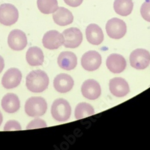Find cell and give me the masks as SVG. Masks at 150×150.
<instances>
[{"label": "cell", "mask_w": 150, "mask_h": 150, "mask_svg": "<svg viewBox=\"0 0 150 150\" xmlns=\"http://www.w3.org/2000/svg\"><path fill=\"white\" fill-rule=\"evenodd\" d=\"M22 73L16 68L8 69L3 75L1 83L6 89H13L17 87L22 80Z\"/></svg>", "instance_id": "cell-11"}, {"label": "cell", "mask_w": 150, "mask_h": 150, "mask_svg": "<svg viewBox=\"0 0 150 150\" xmlns=\"http://www.w3.org/2000/svg\"><path fill=\"white\" fill-rule=\"evenodd\" d=\"M64 41L63 35L56 30L47 31L45 34L42 39L43 46L50 50L59 48L62 45H63Z\"/></svg>", "instance_id": "cell-10"}, {"label": "cell", "mask_w": 150, "mask_h": 150, "mask_svg": "<svg viewBox=\"0 0 150 150\" xmlns=\"http://www.w3.org/2000/svg\"><path fill=\"white\" fill-rule=\"evenodd\" d=\"M109 90L112 94L118 97L126 96L130 92L127 82L122 78H115L110 79Z\"/></svg>", "instance_id": "cell-13"}, {"label": "cell", "mask_w": 150, "mask_h": 150, "mask_svg": "<svg viewBox=\"0 0 150 150\" xmlns=\"http://www.w3.org/2000/svg\"><path fill=\"white\" fill-rule=\"evenodd\" d=\"M83 0H64V1L68 6L72 7H77L82 4Z\"/></svg>", "instance_id": "cell-27"}, {"label": "cell", "mask_w": 150, "mask_h": 150, "mask_svg": "<svg viewBox=\"0 0 150 150\" xmlns=\"http://www.w3.org/2000/svg\"><path fill=\"white\" fill-rule=\"evenodd\" d=\"M64 37L63 45L67 48H76L82 43L83 35L81 30L77 28H70L62 33Z\"/></svg>", "instance_id": "cell-8"}, {"label": "cell", "mask_w": 150, "mask_h": 150, "mask_svg": "<svg viewBox=\"0 0 150 150\" xmlns=\"http://www.w3.org/2000/svg\"><path fill=\"white\" fill-rule=\"evenodd\" d=\"M114 8L118 15L127 16L132 13L133 3L132 0H115Z\"/></svg>", "instance_id": "cell-21"}, {"label": "cell", "mask_w": 150, "mask_h": 150, "mask_svg": "<svg viewBox=\"0 0 150 150\" xmlns=\"http://www.w3.org/2000/svg\"><path fill=\"white\" fill-rule=\"evenodd\" d=\"M49 83L47 74L41 70L31 71L26 78V85L33 93H42L46 90Z\"/></svg>", "instance_id": "cell-1"}, {"label": "cell", "mask_w": 150, "mask_h": 150, "mask_svg": "<svg viewBox=\"0 0 150 150\" xmlns=\"http://www.w3.org/2000/svg\"><path fill=\"white\" fill-rule=\"evenodd\" d=\"M130 62L136 69H145L150 63V53L144 49H136L130 55Z\"/></svg>", "instance_id": "cell-6"}, {"label": "cell", "mask_w": 150, "mask_h": 150, "mask_svg": "<svg viewBox=\"0 0 150 150\" xmlns=\"http://www.w3.org/2000/svg\"><path fill=\"white\" fill-rule=\"evenodd\" d=\"M22 129L19 122L15 120L8 121L5 124L4 130L11 131V130H21Z\"/></svg>", "instance_id": "cell-26"}, {"label": "cell", "mask_w": 150, "mask_h": 150, "mask_svg": "<svg viewBox=\"0 0 150 150\" xmlns=\"http://www.w3.org/2000/svg\"><path fill=\"white\" fill-rule=\"evenodd\" d=\"M106 66L111 72L120 73L126 68L127 62L122 55L117 54H112L107 58Z\"/></svg>", "instance_id": "cell-15"}, {"label": "cell", "mask_w": 150, "mask_h": 150, "mask_svg": "<svg viewBox=\"0 0 150 150\" xmlns=\"http://www.w3.org/2000/svg\"><path fill=\"white\" fill-rule=\"evenodd\" d=\"M94 114V109L93 107L89 103L85 102L79 103L74 110L75 118L77 120L88 117L93 115Z\"/></svg>", "instance_id": "cell-23"}, {"label": "cell", "mask_w": 150, "mask_h": 150, "mask_svg": "<svg viewBox=\"0 0 150 150\" xmlns=\"http://www.w3.org/2000/svg\"><path fill=\"white\" fill-rule=\"evenodd\" d=\"M4 67V58L0 55V73L2 72Z\"/></svg>", "instance_id": "cell-28"}, {"label": "cell", "mask_w": 150, "mask_h": 150, "mask_svg": "<svg viewBox=\"0 0 150 150\" xmlns=\"http://www.w3.org/2000/svg\"><path fill=\"white\" fill-rule=\"evenodd\" d=\"M106 30L110 38L120 39L126 34L127 26L122 20L114 18L109 19L106 23Z\"/></svg>", "instance_id": "cell-4"}, {"label": "cell", "mask_w": 150, "mask_h": 150, "mask_svg": "<svg viewBox=\"0 0 150 150\" xmlns=\"http://www.w3.org/2000/svg\"><path fill=\"white\" fill-rule=\"evenodd\" d=\"M58 64L61 69L66 70L74 69L77 66V57L74 53L69 51L61 52L57 59Z\"/></svg>", "instance_id": "cell-17"}, {"label": "cell", "mask_w": 150, "mask_h": 150, "mask_svg": "<svg viewBox=\"0 0 150 150\" xmlns=\"http://www.w3.org/2000/svg\"><path fill=\"white\" fill-rule=\"evenodd\" d=\"M37 7L42 13L45 15L54 13L57 10V0H37Z\"/></svg>", "instance_id": "cell-22"}, {"label": "cell", "mask_w": 150, "mask_h": 150, "mask_svg": "<svg viewBox=\"0 0 150 150\" xmlns=\"http://www.w3.org/2000/svg\"><path fill=\"white\" fill-rule=\"evenodd\" d=\"M81 92L85 98L89 100H96L101 95V87L96 81L88 79L83 83Z\"/></svg>", "instance_id": "cell-12"}, {"label": "cell", "mask_w": 150, "mask_h": 150, "mask_svg": "<svg viewBox=\"0 0 150 150\" xmlns=\"http://www.w3.org/2000/svg\"><path fill=\"white\" fill-rule=\"evenodd\" d=\"M102 64V57L95 51L85 53L81 58V64L86 71H93L98 69Z\"/></svg>", "instance_id": "cell-9"}, {"label": "cell", "mask_w": 150, "mask_h": 150, "mask_svg": "<svg viewBox=\"0 0 150 150\" xmlns=\"http://www.w3.org/2000/svg\"><path fill=\"white\" fill-rule=\"evenodd\" d=\"M142 17L147 22H150V0H145L141 7Z\"/></svg>", "instance_id": "cell-24"}, {"label": "cell", "mask_w": 150, "mask_h": 150, "mask_svg": "<svg viewBox=\"0 0 150 150\" xmlns=\"http://www.w3.org/2000/svg\"><path fill=\"white\" fill-rule=\"evenodd\" d=\"M74 81L70 75L66 73H61L55 78L54 86L56 91L61 93H66L70 91L73 87Z\"/></svg>", "instance_id": "cell-14"}, {"label": "cell", "mask_w": 150, "mask_h": 150, "mask_svg": "<svg viewBox=\"0 0 150 150\" xmlns=\"http://www.w3.org/2000/svg\"><path fill=\"white\" fill-rule=\"evenodd\" d=\"M26 60L31 66H42L44 62V55L42 49L37 46L30 47L26 54Z\"/></svg>", "instance_id": "cell-20"}, {"label": "cell", "mask_w": 150, "mask_h": 150, "mask_svg": "<svg viewBox=\"0 0 150 150\" xmlns=\"http://www.w3.org/2000/svg\"><path fill=\"white\" fill-rule=\"evenodd\" d=\"M47 124L46 122L40 118H35L31 121L27 127V129H38V128H43L46 127Z\"/></svg>", "instance_id": "cell-25"}, {"label": "cell", "mask_w": 150, "mask_h": 150, "mask_svg": "<svg viewBox=\"0 0 150 150\" xmlns=\"http://www.w3.org/2000/svg\"><path fill=\"white\" fill-rule=\"evenodd\" d=\"M8 45L14 51H22L27 45V37L20 30H12L8 36Z\"/></svg>", "instance_id": "cell-7"}, {"label": "cell", "mask_w": 150, "mask_h": 150, "mask_svg": "<svg viewBox=\"0 0 150 150\" xmlns=\"http://www.w3.org/2000/svg\"><path fill=\"white\" fill-rule=\"evenodd\" d=\"M1 106L4 110L7 113H15L20 108L19 97L13 93H7L2 99Z\"/></svg>", "instance_id": "cell-19"}, {"label": "cell", "mask_w": 150, "mask_h": 150, "mask_svg": "<svg viewBox=\"0 0 150 150\" xmlns=\"http://www.w3.org/2000/svg\"><path fill=\"white\" fill-rule=\"evenodd\" d=\"M54 22L59 26H66L71 24L74 19L71 12L64 7H58L53 16Z\"/></svg>", "instance_id": "cell-18"}, {"label": "cell", "mask_w": 150, "mask_h": 150, "mask_svg": "<svg viewBox=\"0 0 150 150\" xmlns=\"http://www.w3.org/2000/svg\"><path fill=\"white\" fill-rule=\"evenodd\" d=\"M71 106L64 98H58L53 102L51 106V114L54 119L59 122L67 121L71 115Z\"/></svg>", "instance_id": "cell-3"}, {"label": "cell", "mask_w": 150, "mask_h": 150, "mask_svg": "<svg viewBox=\"0 0 150 150\" xmlns=\"http://www.w3.org/2000/svg\"><path fill=\"white\" fill-rule=\"evenodd\" d=\"M85 34L87 40L92 45H98L103 41L104 34L103 31L97 24H90L86 28Z\"/></svg>", "instance_id": "cell-16"}, {"label": "cell", "mask_w": 150, "mask_h": 150, "mask_svg": "<svg viewBox=\"0 0 150 150\" xmlns=\"http://www.w3.org/2000/svg\"><path fill=\"white\" fill-rule=\"evenodd\" d=\"M47 108L46 101L42 97H31L26 101L25 111L31 117H38L43 115Z\"/></svg>", "instance_id": "cell-2"}, {"label": "cell", "mask_w": 150, "mask_h": 150, "mask_svg": "<svg viewBox=\"0 0 150 150\" xmlns=\"http://www.w3.org/2000/svg\"><path fill=\"white\" fill-rule=\"evenodd\" d=\"M3 115L1 114V111H0V126H1L2 122H3Z\"/></svg>", "instance_id": "cell-29"}, {"label": "cell", "mask_w": 150, "mask_h": 150, "mask_svg": "<svg viewBox=\"0 0 150 150\" xmlns=\"http://www.w3.org/2000/svg\"><path fill=\"white\" fill-rule=\"evenodd\" d=\"M19 12L16 7L11 4L0 5V23L6 26H11L18 20Z\"/></svg>", "instance_id": "cell-5"}]
</instances>
